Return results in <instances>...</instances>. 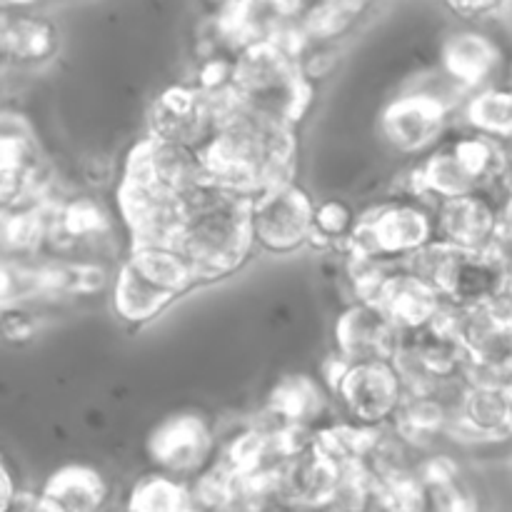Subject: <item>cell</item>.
Segmentation results:
<instances>
[{"label": "cell", "instance_id": "cell-1", "mask_svg": "<svg viewBox=\"0 0 512 512\" xmlns=\"http://www.w3.org/2000/svg\"><path fill=\"white\" fill-rule=\"evenodd\" d=\"M210 98L215 103V130L200 148L210 183L248 200L295 183V128L243 108L233 90Z\"/></svg>", "mask_w": 512, "mask_h": 512}, {"label": "cell", "instance_id": "cell-2", "mask_svg": "<svg viewBox=\"0 0 512 512\" xmlns=\"http://www.w3.org/2000/svg\"><path fill=\"white\" fill-rule=\"evenodd\" d=\"M253 245V200L213 183L185 200L175 250L188 260L200 285L243 268Z\"/></svg>", "mask_w": 512, "mask_h": 512}, {"label": "cell", "instance_id": "cell-3", "mask_svg": "<svg viewBox=\"0 0 512 512\" xmlns=\"http://www.w3.org/2000/svg\"><path fill=\"white\" fill-rule=\"evenodd\" d=\"M233 93L243 108L298 128L313 105V80L300 58L273 40H258L233 55Z\"/></svg>", "mask_w": 512, "mask_h": 512}, {"label": "cell", "instance_id": "cell-4", "mask_svg": "<svg viewBox=\"0 0 512 512\" xmlns=\"http://www.w3.org/2000/svg\"><path fill=\"white\" fill-rule=\"evenodd\" d=\"M198 285V275L178 250L130 248L113 275L110 298L123 323L143 328Z\"/></svg>", "mask_w": 512, "mask_h": 512}, {"label": "cell", "instance_id": "cell-5", "mask_svg": "<svg viewBox=\"0 0 512 512\" xmlns=\"http://www.w3.org/2000/svg\"><path fill=\"white\" fill-rule=\"evenodd\" d=\"M512 260L500 248L463 250L433 243L405 268L428 280L445 305L458 310L480 308L505 295Z\"/></svg>", "mask_w": 512, "mask_h": 512}, {"label": "cell", "instance_id": "cell-6", "mask_svg": "<svg viewBox=\"0 0 512 512\" xmlns=\"http://www.w3.org/2000/svg\"><path fill=\"white\" fill-rule=\"evenodd\" d=\"M433 243H438L433 205L393 195L360 213L348 248L375 263L403 268Z\"/></svg>", "mask_w": 512, "mask_h": 512}, {"label": "cell", "instance_id": "cell-7", "mask_svg": "<svg viewBox=\"0 0 512 512\" xmlns=\"http://www.w3.org/2000/svg\"><path fill=\"white\" fill-rule=\"evenodd\" d=\"M465 345L463 383H512V305L505 298L458 310Z\"/></svg>", "mask_w": 512, "mask_h": 512}, {"label": "cell", "instance_id": "cell-8", "mask_svg": "<svg viewBox=\"0 0 512 512\" xmlns=\"http://www.w3.org/2000/svg\"><path fill=\"white\" fill-rule=\"evenodd\" d=\"M453 115V100L433 88H410L383 105L378 130L403 155H428L438 148Z\"/></svg>", "mask_w": 512, "mask_h": 512}, {"label": "cell", "instance_id": "cell-9", "mask_svg": "<svg viewBox=\"0 0 512 512\" xmlns=\"http://www.w3.org/2000/svg\"><path fill=\"white\" fill-rule=\"evenodd\" d=\"M120 178L175 200H188L210 183L198 148L168 143L153 135H145L130 148Z\"/></svg>", "mask_w": 512, "mask_h": 512}, {"label": "cell", "instance_id": "cell-10", "mask_svg": "<svg viewBox=\"0 0 512 512\" xmlns=\"http://www.w3.org/2000/svg\"><path fill=\"white\" fill-rule=\"evenodd\" d=\"M333 398L343 405L345 420H353L365 428L385 430L398 418L408 398V388L393 360L350 363Z\"/></svg>", "mask_w": 512, "mask_h": 512}, {"label": "cell", "instance_id": "cell-11", "mask_svg": "<svg viewBox=\"0 0 512 512\" xmlns=\"http://www.w3.org/2000/svg\"><path fill=\"white\" fill-rule=\"evenodd\" d=\"M315 203L305 188L288 183L253 200L255 245L273 255L313 248Z\"/></svg>", "mask_w": 512, "mask_h": 512}, {"label": "cell", "instance_id": "cell-12", "mask_svg": "<svg viewBox=\"0 0 512 512\" xmlns=\"http://www.w3.org/2000/svg\"><path fill=\"white\" fill-rule=\"evenodd\" d=\"M215 453V433L208 420L190 410L168 415L145 438V455L155 473L193 480L210 465Z\"/></svg>", "mask_w": 512, "mask_h": 512}, {"label": "cell", "instance_id": "cell-13", "mask_svg": "<svg viewBox=\"0 0 512 512\" xmlns=\"http://www.w3.org/2000/svg\"><path fill=\"white\" fill-rule=\"evenodd\" d=\"M0 198L3 208L48 198V173L33 130L8 113L0 130Z\"/></svg>", "mask_w": 512, "mask_h": 512}, {"label": "cell", "instance_id": "cell-14", "mask_svg": "<svg viewBox=\"0 0 512 512\" xmlns=\"http://www.w3.org/2000/svg\"><path fill=\"white\" fill-rule=\"evenodd\" d=\"M215 130V103L195 83L168 85L153 100L148 135L168 143L203 148Z\"/></svg>", "mask_w": 512, "mask_h": 512}, {"label": "cell", "instance_id": "cell-15", "mask_svg": "<svg viewBox=\"0 0 512 512\" xmlns=\"http://www.w3.org/2000/svg\"><path fill=\"white\" fill-rule=\"evenodd\" d=\"M335 353L348 363H380L395 360L403 345V333L385 318L375 303H350L340 308L333 323Z\"/></svg>", "mask_w": 512, "mask_h": 512}, {"label": "cell", "instance_id": "cell-16", "mask_svg": "<svg viewBox=\"0 0 512 512\" xmlns=\"http://www.w3.org/2000/svg\"><path fill=\"white\" fill-rule=\"evenodd\" d=\"M450 438L500 443L512 438V383H463L455 398Z\"/></svg>", "mask_w": 512, "mask_h": 512}, {"label": "cell", "instance_id": "cell-17", "mask_svg": "<svg viewBox=\"0 0 512 512\" xmlns=\"http://www.w3.org/2000/svg\"><path fill=\"white\" fill-rule=\"evenodd\" d=\"M500 68H503V50L483 30H450L440 43V75L465 98L493 88Z\"/></svg>", "mask_w": 512, "mask_h": 512}, {"label": "cell", "instance_id": "cell-18", "mask_svg": "<svg viewBox=\"0 0 512 512\" xmlns=\"http://www.w3.org/2000/svg\"><path fill=\"white\" fill-rule=\"evenodd\" d=\"M435 225H438V243L463 250L498 248V190H475V193L435 205Z\"/></svg>", "mask_w": 512, "mask_h": 512}, {"label": "cell", "instance_id": "cell-19", "mask_svg": "<svg viewBox=\"0 0 512 512\" xmlns=\"http://www.w3.org/2000/svg\"><path fill=\"white\" fill-rule=\"evenodd\" d=\"M373 303L403 335L430 328L445 310L443 295L405 265L390 270Z\"/></svg>", "mask_w": 512, "mask_h": 512}, {"label": "cell", "instance_id": "cell-20", "mask_svg": "<svg viewBox=\"0 0 512 512\" xmlns=\"http://www.w3.org/2000/svg\"><path fill=\"white\" fill-rule=\"evenodd\" d=\"M343 470L318 455L310 445L305 453L285 460L278 468L275 500L303 512H325L338 495Z\"/></svg>", "mask_w": 512, "mask_h": 512}, {"label": "cell", "instance_id": "cell-21", "mask_svg": "<svg viewBox=\"0 0 512 512\" xmlns=\"http://www.w3.org/2000/svg\"><path fill=\"white\" fill-rule=\"evenodd\" d=\"M333 395L313 375L288 373L270 388L263 415L273 428L318 430L325 425V413Z\"/></svg>", "mask_w": 512, "mask_h": 512}, {"label": "cell", "instance_id": "cell-22", "mask_svg": "<svg viewBox=\"0 0 512 512\" xmlns=\"http://www.w3.org/2000/svg\"><path fill=\"white\" fill-rule=\"evenodd\" d=\"M0 50H3V58L8 63L23 65V68L48 63L60 50V30L48 15L23 8L15 15L3 10Z\"/></svg>", "mask_w": 512, "mask_h": 512}, {"label": "cell", "instance_id": "cell-23", "mask_svg": "<svg viewBox=\"0 0 512 512\" xmlns=\"http://www.w3.org/2000/svg\"><path fill=\"white\" fill-rule=\"evenodd\" d=\"M110 215L100 200L90 198V195H75V198H65L55 203L53 225H50V240L48 245L60 250H78L80 245L103 243L108 238Z\"/></svg>", "mask_w": 512, "mask_h": 512}, {"label": "cell", "instance_id": "cell-24", "mask_svg": "<svg viewBox=\"0 0 512 512\" xmlns=\"http://www.w3.org/2000/svg\"><path fill=\"white\" fill-rule=\"evenodd\" d=\"M40 493L63 512H105L110 483L88 463H65L45 478Z\"/></svg>", "mask_w": 512, "mask_h": 512}, {"label": "cell", "instance_id": "cell-25", "mask_svg": "<svg viewBox=\"0 0 512 512\" xmlns=\"http://www.w3.org/2000/svg\"><path fill=\"white\" fill-rule=\"evenodd\" d=\"M455 418V403H448L443 393H408L398 418L390 425L408 448L425 450L440 438L450 435Z\"/></svg>", "mask_w": 512, "mask_h": 512}, {"label": "cell", "instance_id": "cell-26", "mask_svg": "<svg viewBox=\"0 0 512 512\" xmlns=\"http://www.w3.org/2000/svg\"><path fill=\"white\" fill-rule=\"evenodd\" d=\"M383 435L385 430L365 428L353 420H328L313 433V450L338 470L368 468Z\"/></svg>", "mask_w": 512, "mask_h": 512}, {"label": "cell", "instance_id": "cell-27", "mask_svg": "<svg viewBox=\"0 0 512 512\" xmlns=\"http://www.w3.org/2000/svg\"><path fill=\"white\" fill-rule=\"evenodd\" d=\"M58 200L43 198L33 203L3 208V250L5 258L18 255V260L33 258L48 245L50 225Z\"/></svg>", "mask_w": 512, "mask_h": 512}, {"label": "cell", "instance_id": "cell-28", "mask_svg": "<svg viewBox=\"0 0 512 512\" xmlns=\"http://www.w3.org/2000/svg\"><path fill=\"white\" fill-rule=\"evenodd\" d=\"M465 125L470 133L485 135L490 140L512 148V88L493 85L480 93L468 95L460 105Z\"/></svg>", "mask_w": 512, "mask_h": 512}, {"label": "cell", "instance_id": "cell-29", "mask_svg": "<svg viewBox=\"0 0 512 512\" xmlns=\"http://www.w3.org/2000/svg\"><path fill=\"white\" fill-rule=\"evenodd\" d=\"M123 512H205L195 500L190 480L150 473L135 480Z\"/></svg>", "mask_w": 512, "mask_h": 512}, {"label": "cell", "instance_id": "cell-30", "mask_svg": "<svg viewBox=\"0 0 512 512\" xmlns=\"http://www.w3.org/2000/svg\"><path fill=\"white\" fill-rule=\"evenodd\" d=\"M218 460L228 465L240 480H248L253 475L283 465V460L275 453L273 433H270L268 425H245V428H240L220 448Z\"/></svg>", "mask_w": 512, "mask_h": 512}, {"label": "cell", "instance_id": "cell-31", "mask_svg": "<svg viewBox=\"0 0 512 512\" xmlns=\"http://www.w3.org/2000/svg\"><path fill=\"white\" fill-rule=\"evenodd\" d=\"M370 10L368 3L360 0H328V3L308 5L300 18V28H303L305 38L310 45H328L335 40L345 38L365 13Z\"/></svg>", "mask_w": 512, "mask_h": 512}, {"label": "cell", "instance_id": "cell-32", "mask_svg": "<svg viewBox=\"0 0 512 512\" xmlns=\"http://www.w3.org/2000/svg\"><path fill=\"white\" fill-rule=\"evenodd\" d=\"M195 500L205 512L243 508V480L225 463L215 460L200 475L190 480Z\"/></svg>", "mask_w": 512, "mask_h": 512}, {"label": "cell", "instance_id": "cell-33", "mask_svg": "<svg viewBox=\"0 0 512 512\" xmlns=\"http://www.w3.org/2000/svg\"><path fill=\"white\" fill-rule=\"evenodd\" d=\"M360 213H355L348 200L328 198L315 208V235L313 248L333 253V250L348 248L350 238L355 233Z\"/></svg>", "mask_w": 512, "mask_h": 512}, {"label": "cell", "instance_id": "cell-34", "mask_svg": "<svg viewBox=\"0 0 512 512\" xmlns=\"http://www.w3.org/2000/svg\"><path fill=\"white\" fill-rule=\"evenodd\" d=\"M428 512H483L475 490L463 478L428 490Z\"/></svg>", "mask_w": 512, "mask_h": 512}, {"label": "cell", "instance_id": "cell-35", "mask_svg": "<svg viewBox=\"0 0 512 512\" xmlns=\"http://www.w3.org/2000/svg\"><path fill=\"white\" fill-rule=\"evenodd\" d=\"M38 330L35 318L25 308H3V335L10 343L30 340Z\"/></svg>", "mask_w": 512, "mask_h": 512}, {"label": "cell", "instance_id": "cell-36", "mask_svg": "<svg viewBox=\"0 0 512 512\" xmlns=\"http://www.w3.org/2000/svg\"><path fill=\"white\" fill-rule=\"evenodd\" d=\"M445 8L455 15V18H463L465 23H478V20L490 18V15L500 13L503 5L500 3H448Z\"/></svg>", "mask_w": 512, "mask_h": 512}, {"label": "cell", "instance_id": "cell-37", "mask_svg": "<svg viewBox=\"0 0 512 512\" xmlns=\"http://www.w3.org/2000/svg\"><path fill=\"white\" fill-rule=\"evenodd\" d=\"M498 248L512 260V190H503V195H500Z\"/></svg>", "mask_w": 512, "mask_h": 512}, {"label": "cell", "instance_id": "cell-38", "mask_svg": "<svg viewBox=\"0 0 512 512\" xmlns=\"http://www.w3.org/2000/svg\"><path fill=\"white\" fill-rule=\"evenodd\" d=\"M5 512H63V510H60L58 505L50 503L40 490L38 493H28V490H23L20 498L15 500V503Z\"/></svg>", "mask_w": 512, "mask_h": 512}, {"label": "cell", "instance_id": "cell-39", "mask_svg": "<svg viewBox=\"0 0 512 512\" xmlns=\"http://www.w3.org/2000/svg\"><path fill=\"white\" fill-rule=\"evenodd\" d=\"M20 493H23V490L15 488L13 470H10V465L3 460V465H0V512L8 510L10 505L20 498Z\"/></svg>", "mask_w": 512, "mask_h": 512}, {"label": "cell", "instance_id": "cell-40", "mask_svg": "<svg viewBox=\"0 0 512 512\" xmlns=\"http://www.w3.org/2000/svg\"><path fill=\"white\" fill-rule=\"evenodd\" d=\"M505 300H508V303L512 305V265H510V275H508V285H505V295H503Z\"/></svg>", "mask_w": 512, "mask_h": 512}, {"label": "cell", "instance_id": "cell-41", "mask_svg": "<svg viewBox=\"0 0 512 512\" xmlns=\"http://www.w3.org/2000/svg\"><path fill=\"white\" fill-rule=\"evenodd\" d=\"M223 512H255V510H250V508H230V510H223Z\"/></svg>", "mask_w": 512, "mask_h": 512}, {"label": "cell", "instance_id": "cell-42", "mask_svg": "<svg viewBox=\"0 0 512 512\" xmlns=\"http://www.w3.org/2000/svg\"><path fill=\"white\" fill-rule=\"evenodd\" d=\"M508 85L512 88V68H510V80H508Z\"/></svg>", "mask_w": 512, "mask_h": 512}]
</instances>
